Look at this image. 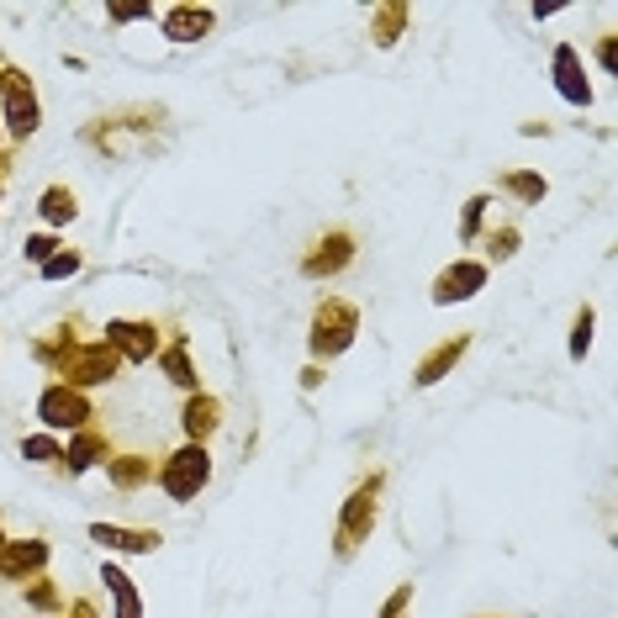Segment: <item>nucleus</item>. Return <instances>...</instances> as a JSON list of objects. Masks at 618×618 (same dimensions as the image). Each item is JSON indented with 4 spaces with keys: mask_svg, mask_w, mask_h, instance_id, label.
Listing matches in <instances>:
<instances>
[{
    "mask_svg": "<svg viewBox=\"0 0 618 618\" xmlns=\"http://www.w3.org/2000/svg\"><path fill=\"white\" fill-rule=\"evenodd\" d=\"M486 206H492V196H471V201H465V217H460V238H465V243H471V238L481 233Z\"/></svg>",
    "mask_w": 618,
    "mask_h": 618,
    "instance_id": "26",
    "label": "nucleus"
},
{
    "mask_svg": "<svg viewBox=\"0 0 618 618\" xmlns=\"http://www.w3.org/2000/svg\"><path fill=\"white\" fill-rule=\"evenodd\" d=\"M180 428H185V444H206L222 428V402L206 397V391H191V402L180 412Z\"/></svg>",
    "mask_w": 618,
    "mask_h": 618,
    "instance_id": "13",
    "label": "nucleus"
},
{
    "mask_svg": "<svg viewBox=\"0 0 618 618\" xmlns=\"http://www.w3.org/2000/svg\"><path fill=\"white\" fill-rule=\"evenodd\" d=\"M0 550H6V534H0Z\"/></svg>",
    "mask_w": 618,
    "mask_h": 618,
    "instance_id": "33",
    "label": "nucleus"
},
{
    "mask_svg": "<svg viewBox=\"0 0 618 618\" xmlns=\"http://www.w3.org/2000/svg\"><path fill=\"white\" fill-rule=\"evenodd\" d=\"M37 212H43L48 228H69V222L80 217V196H74L69 185H48L43 201H37Z\"/></svg>",
    "mask_w": 618,
    "mask_h": 618,
    "instance_id": "18",
    "label": "nucleus"
},
{
    "mask_svg": "<svg viewBox=\"0 0 618 618\" xmlns=\"http://www.w3.org/2000/svg\"><path fill=\"white\" fill-rule=\"evenodd\" d=\"M101 582H106V592H111V603H117V618H143L138 587H133V576H127L117 560H106V566H101Z\"/></svg>",
    "mask_w": 618,
    "mask_h": 618,
    "instance_id": "17",
    "label": "nucleus"
},
{
    "mask_svg": "<svg viewBox=\"0 0 618 618\" xmlns=\"http://www.w3.org/2000/svg\"><path fill=\"white\" fill-rule=\"evenodd\" d=\"M22 460H32V465L64 460V444H59V439H48V434H27V439H22Z\"/></svg>",
    "mask_w": 618,
    "mask_h": 618,
    "instance_id": "22",
    "label": "nucleus"
},
{
    "mask_svg": "<svg viewBox=\"0 0 618 618\" xmlns=\"http://www.w3.org/2000/svg\"><path fill=\"white\" fill-rule=\"evenodd\" d=\"M349 265H354V233L333 228V233H323V238L307 249L302 275H307V280H328V275H339V270H349Z\"/></svg>",
    "mask_w": 618,
    "mask_h": 618,
    "instance_id": "8",
    "label": "nucleus"
},
{
    "mask_svg": "<svg viewBox=\"0 0 618 618\" xmlns=\"http://www.w3.org/2000/svg\"><path fill=\"white\" fill-rule=\"evenodd\" d=\"M212 27H217V16L206 6H170L164 11V37H170V43H201Z\"/></svg>",
    "mask_w": 618,
    "mask_h": 618,
    "instance_id": "14",
    "label": "nucleus"
},
{
    "mask_svg": "<svg viewBox=\"0 0 618 618\" xmlns=\"http://www.w3.org/2000/svg\"><path fill=\"white\" fill-rule=\"evenodd\" d=\"M101 460H111V444H106V434H96V428H80V434L69 439V449H64V465L74 476L96 471Z\"/></svg>",
    "mask_w": 618,
    "mask_h": 618,
    "instance_id": "16",
    "label": "nucleus"
},
{
    "mask_svg": "<svg viewBox=\"0 0 618 618\" xmlns=\"http://www.w3.org/2000/svg\"><path fill=\"white\" fill-rule=\"evenodd\" d=\"M80 265H85L80 249H59V254L43 265V280H69V275H80Z\"/></svg>",
    "mask_w": 618,
    "mask_h": 618,
    "instance_id": "25",
    "label": "nucleus"
},
{
    "mask_svg": "<svg viewBox=\"0 0 618 618\" xmlns=\"http://www.w3.org/2000/svg\"><path fill=\"white\" fill-rule=\"evenodd\" d=\"M354 333H360V307L344 302V296H328V302L312 312V333H307L312 360H339L354 344Z\"/></svg>",
    "mask_w": 618,
    "mask_h": 618,
    "instance_id": "1",
    "label": "nucleus"
},
{
    "mask_svg": "<svg viewBox=\"0 0 618 618\" xmlns=\"http://www.w3.org/2000/svg\"><path fill=\"white\" fill-rule=\"evenodd\" d=\"M502 191L518 196L523 206H539V201L550 196V180H545V175H534V170H508V175H502Z\"/></svg>",
    "mask_w": 618,
    "mask_h": 618,
    "instance_id": "21",
    "label": "nucleus"
},
{
    "mask_svg": "<svg viewBox=\"0 0 618 618\" xmlns=\"http://www.w3.org/2000/svg\"><path fill=\"white\" fill-rule=\"evenodd\" d=\"M597 59H603V69H608V74H618V37H613V32L603 37V48H597Z\"/></svg>",
    "mask_w": 618,
    "mask_h": 618,
    "instance_id": "32",
    "label": "nucleus"
},
{
    "mask_svg": "<svg viewBox=\"0 0 618 618\" xmlns=\"http://www.w3.org/2000/svg\"><path fill=\"white\" fill-rule=\"evenodd\" d=\"M402 22H407V6H381V11H376V43L391 48V43L402 37Z\"/></svg>",
    "mask_w": 618,
    "mask_h": 618,
    "instance_id": "23",
    "label": "nucleus"
},
{
    "mask_svg": "<svg viewBox=\"0 0 618 618\" xmlns=\"http://www.w3.org/2000/svg\"><path fill=\"white\" fill-rule=\"evenodd\" d=\"M592 307H582L576 312V323H571V360H587V349H592Z\"/></svg>",
    "mask_w": 618,
    "mask_h": 618,
    "instance_id": "24",
    "label": "nucleus"
},
{
    "mask_svg": "<svg viewBox=\"0 0 618 618\" xmlns=\"http://www.w3.org/2000/svg\"><path fill=\"white\" fill-rule=\"evenodd\" d=\"M101 344H111L117 360H127V365H148L159 354V323H143V317H111Z\"/></svg>",
    "mask_w": 618,
    "mask_h": 618,
    "instance_id": "7",
    "label": "nucleus"
},
{
    "mask_svg": "<svg viewBox=\"0 0 618 618\" xmlns=\"http://www.w3.org/2000/svg\"><path fill=\"white\" fill-rule=\"evenodd\" d=\"M465 349H471V333H455V339H444L434 354H428V360L418 365V370H412V381H418V386H434V381H444L449 376V370H455L460 360H465Z\"/></svg>",
    "mask_w": 618,
    "mask_h": 618,
    "instance_id": "15",
    "label": "nucleus"
},
{
    "mask_svg": "<svg viewBox=\"0 0 618 618\" xmlns=\"http://www.w3.org/2000/svg\"><path fill=\"white\" fill-rule=\"evenodd\" d=\"M154 481H159V492L170 497V502L201 497V486L212 481V455H206V444H180L175 455L154 471Z\"/></svg>",
    "mask_w": 618,
    "mask_h": 618,
    "instance_id": "2",
    "label": "nucleus"
},
{
    "mask_svg": "<svg viewBox=\"0 0 618 618\" xmlns=\"http://www.w3.org/2000/svg\"><path fill=\"white\" fill-rule=\"evenodd\" d=\"M476 291H486V265L481 259H455V265L439 270V280H434V307L471 302Z\"/></svg>",
    "mask_w": 618,
    "mask_h": 618,
    "instance_id": "9",
    "label": "nucleus"
},
{
    "mask_svg": "<svg viewBox=\"0 0 618 618\" xmlns=\"http://www.w3.org/2000/svg\"><path fill=\"white\" fill-rule=\"evenodd\" d=\"M381 471L376 476H365L360 486L349 492L344 502V513H339V539H333V550H339V560H349L354 550L370 539V529H376V513H381Z\"/></svg>",
    "mask_w": 618,
    "mask_h": 618,
    "instance_id": "3",
    "label": "nucleus"
},
{
    "mask_svg": "<svg viewBox=\"0 0 618 618\" xmlns=\"http://www.w3.org/2000/svg\"><path fill=\"white\" fill-rule=\"evenodd\" d=\"M106 476H111V486L133 492V486L154 481V460H148V455H117V460H106Z\"/></svg>",
    "mask_w": 618,
    "mask_h": 618,
    "instance_id": "20",
    "label": "nucleus"
},
{
    "mask_svg": "<svg viewBox=\"0 0 618 618\" xmlns=\"http://www.w3.org/2000/svg\"><path fill=\"white\" fill-rule=\"evenodd\" d=\"M486 254H492V259H513L518 254V228H492V233H486Z\"/></svg>",
    "mask_w": 618,
    "mask_h": 618,
    "instance_id": "28",
    "label": "nucleus"
},
{
    "mask_svg": "<svg viewBox=\"0 0 618 618\" xmlns=\"http://www.w3.org/2000/svg\"><path fill=\"white\" fill-rule=\"evenodd\" d=\"M90 539L117 555H154L164 545L159 529H117V523H90Z\"/></svg>",
    "mask_w": 618,
    "mask_h": 618,
    "instance_id": "12",
    "label": "nucleus"
},
{
    "mask_svg": "<svg viewBox=\"0 0 618 618\" xmlns=\"http://www.w3.org/2000/svg\"><path fill=\"white\" fill-rule=\"evenodd\" d=\"M159 370H164V381L196 391V365H191V349H185V333H175L170 349H159Z\"/></svg>",
    "mask_w": 618,
    "mask_h": 618,
    "instance_id": "19",
    "label": "nucleus"
},
{
    "mask_svg": "<svg viewBox=\"0 0 618 618\" xmlns=\"http://www.w3.org/2000/svg\"><path fill=\"white\" fill-rule=\"evenodd\" d=\"M117 370H122V360H117V349L111 344H85V339H74L64 354H59V376H64V386H74V391H85V386H106V381H117Z\"/></svg>",
    "mask_w": 618,
    "mask_h": 618,
    "instance_id": "4",
    "label": "nucleus"
},
{
    "mask_svg": "<svg viewBox=\"0 0 618 618\" xmlns=\"http://www.w3.org/2000/svg\"><path fill=\"white\" fill-rule=\"evenodd\" d=\"M550 69H555V90H560V96H566L571 106H592V85H587L582 53H576L571 43H560V48H555Z\"/></svg>",
    "mask_w": 618,
    "mask_h": 618,
    "instance_id": "10",
    "label": "nucleus"
},
{
    "mask_svg": "<svg viewBox=\"0 0 618 618\" xmlns=\"http://www.w3.org/2000/svg\"><path fill=\"white\" fill-rule=\"evenodd\" d=\"M37 418H43L48 428H69V434H80V428H90V397L85 391H74V386H64V381H53V386H43V397H37Z\"/></svg>",
    "mask_w": 618,
    "mask_h": 618,
    "instance_id": "6",
    "label": "nucleus"
},
{
    "mask_svg": "<svg viewBox=\"0 0 618 618\" xmlns=\"http://www.w3.org/2000/svg\"><path fill=\"white\" fill-rule=\"evenodd\" d=\"M407 608H412V582H402L397 592L386 597V608H381V618H407Z\"/></svg>",
    "mask_w": 618,
    "mask_h": 618,
    "instance_id": "31",
    "label": "nucleus"
},
{
    "mask_svg": "<svg viewBox=\"0 0 618 618\" xmlns=\"http://www.w3.org/2000/svg\"><path fill=\"white\" fill-rule=\"evenodd\" d=\"M27 603H32V608H59L64 597H59V587H53L48 576H37V582L27 587Z\"/></svg>",
    "mask_w": 618,
    "mask_h": 618,
    "instance_id": "30",
    "label": "nucleus"
},
{
    "mask_svg": "<svg viewBox=\"0 0 618 618\" xmlns=\"http://www.w3.org/2000/svg\"><path fill=\"white\" fill-rule=\"evenodd\" d=\"M106 16L122 27V22H143V16H154V6H143V0H111Z\"/></svg>",
    "mask_w": 618,
    "mask_h": 618,
    "instance_id": "29",
    "label": "nucleus"
},
{
    "mask_svg": "<svg viewBox=\"0 0 618 618\" xmlns=\"http://www.w3.org/2000/svg\"><path fill=\"white\" fill-rule=\"evenodd\" d=\"M22 249H27V259H32V265H37V270H43V265H48V259H53V254H59V249H64V243H59V238H53V233H37V238H27V243H22Z\"/></svg>",
    "mask_w": 618,
    "mask_h": 618,
    "instance_id": "27",
    "label": "nucleus"
},
{
    "mask_svg": "<svg viewBox=\"0 0 618 618\" xmlns=\"http://www.w3.org/2000/svg\"><path fill=\"white\" fill-rule=\"evenodd\" d=\"M0 106H6V127L11 138H32L37 122H43V106H37V90L22 69H6L0 74Z\"/></svg>",
    "mask_w": 618,
    "mask_h": 618,
    "instance_id": "5",
    "label": "nucleus"
},
{
    "mask_svg": "<svg viewBox=\"0 0 618 618\" xmlns=\"http://www.w3.org/2000/svg\"><path fill=\"white\" fill-rule=\"evenodd\" d=\"M48 566V539H6V550H0V576L6 582H27Z\"/></svg>",
    "mask_w": 618,
    "mask_h": 618,
    "instance_id": "11",
    "label": "nucleus"
}]
</instances>
